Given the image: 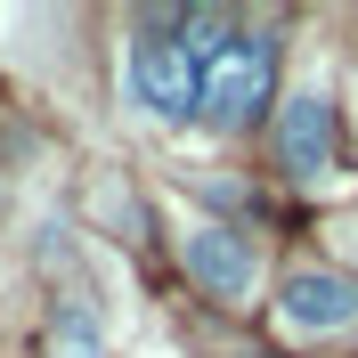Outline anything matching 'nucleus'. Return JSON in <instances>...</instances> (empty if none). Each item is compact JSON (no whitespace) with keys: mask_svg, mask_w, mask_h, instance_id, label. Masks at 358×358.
Wrapping results in <instances>:
<instances>
[{"mask_svg":"<svg viewBox=\"0 0 358 358\" xmlns=\"http://www.w3.org/2000/svg\"><path fill=\"white\" fill-rule=\"evenodd\" d=\"M277 90V41L268 33H228L220 57L203 66V122L212 131H245Z\"/></svg>","mask_w":358,"mask_h":358,"instance_id":"1","label":"nucleus"},{"mask_svg":"<svg viewBox=\"0 0 358 358\" xmlns=\"http://www.w3.org/2000/svg\"><path fill=\"white\" fill-rule=\"evenodd\" d=\"M131 98L155 122H196L203 114V57L187 41H131Z\"/></svg>","mask_w":358,"mask_h":358,"instance_id":"2","label":"nucleus"},{"mask_svg":"<svg viewBox=\"0 0 358 358\" xmlns=\"http://www.w3.org/2000/svg\"><path fill=\"white\" fill-rule=\"evenodd\" d=\"M179 261H187V277L212 301H252V285H261V252H252L245 228H187Z\"/></svg>","mask_w":358,"mask_h":358,"instance_id":"3","label":"nucleus"},{"mask_svg":"<svg viewBox=\"0 0 358 358\" xmlns=\"http://www.w3.org/2000/svg\"><path fill=\"white\" fill-rule=\"evenodd\" d=\"M277 317L293 334H342V326H358V277H342V268H293L285 293H277Z\"/></svg>","mask_w":358,"mask_h":358,"instance_id":"4","label":"nucleus"},{"mask_svg":"<svg viewBox=\"0 0 358 358\" xmlns=\"http://www.w3.org/2000/svg\"><path fill=\"white\" fill-rule=\"evenodd\" d=\"M277 155H285L293 179H326L334 171V98L317 82L285 98V114H277Z\"/></svg>","mask_w":358,"mask_h":358,"instance_id":"5","label":"nucleus"},{"mask_svg":"<svg viewBox=\"0 0 358 358\" xmlns=\"http://www.w3.org/2000/svg\"><path fill=\"white\" fill-rule=\"evenodd\" d=\"M49 358H106V334H98V317L82 301H66L49 317Z\"/></svg>","mask_w":358,"mask_h":358,"instance_id":"6","label":"nucleus"}]
</instances>
